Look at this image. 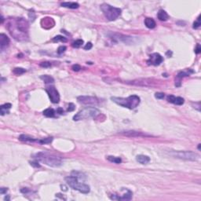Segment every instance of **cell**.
<instances>
[{"label": "cell", "mask_w": 201, "mask_h": 201, "mask_svg": "<svg viewBox=\"0 0 201 201\" xmlns=\"http://www.w3.org/2000/svg\"><path fill=\"white\" fill-rule=\"evenodd\" d=\"M157 17L160 21H166L168 20L169 18V15L166 13V11H164L163 9H160L158 13H157Z\"/></svg>", "instance_id": "cell-20"}, {"label": "cell", "mask_w": 201, "mask_h": 201, "mask_svg": "<svg viewBox=\"0 0 201 201\" xmlns=\"http://www.w3.org/2000/svg\"><path fill=\"white\" fill-rule=\"evenodd\" d=\"M170 155L175 158L185 160L197 161L200 159V156L193 152L191 151H174L170 153Z\"/></svg>", "instance_id": "cell-7"}, {"label": "cell", "mask_w": 201, "mask_h": 201, "mask_svg": "<svg viewBox=\"0 0 201 201\" xmlns=\"http://www.w3.org/2000/svg\"><path fill=\"white\" fill-rule=\"evenodd\" d=\"M72 69L73 71H75V72H79L81 69L80 65H72Z\"/></svg>", "instance_id": "cell-38"}, {"label": "cell", "mask_w": 201, "mask_h": 201, "mask_svg": "<svg viewBox=\"0 0 201 201\" xmlns=\"http://www.w3.org/2000/svg\"><path fill=\"white\" fill-rule=\"evenodd\" d=\"M65 181L72 189H73L74 190H77V191L80 192L82 193L87 194L90 191V189L89 185H87L84 183H80L79 182L78 178L74 177V176L66 177Z\"/></svg>", "instance_id": "cell-4"}, {"label": "cell", "mask_w": 201, "mask_h": 201, "mask_svg": "<svg viewBox=\"0 0 201 201\" xmlns=\"http://www.w3.org/2000/svg\"><path fill=\"white\" fill-rule=\"evenodd\" d=\"M75 109H76L75 105H74L73 103H70V104L68 105V112H72V111H74V110H75Z\"/></svg>", "instance_id": "cell-36"}, {"label": "cell", "mask_w": 201, "mask_h": 201, "mask_svg": "<svg viewBox=\"0 0 201 201\" xmlns=\"http://www.w3.org/2000/svg\"><path fill=\"white\" fill-rule=\"evenodd\" d=\"M9 44V39L5 35V34H1L0 35V47L1 50L3 51Z\"/></svg>", "instance_id": "cell-14"}, {"label": "cell", "mask_w": 201, "mask_h": 201, "mask_svg": "<svg viewBox=\"0 0 201 201\" xmlns=\"http://www.w3.org/2000/svg\"><path fill=\"white\" fill-rule=\"evenodd\" d=\"M200 26V17H199L197 18V21L194 22V24H193V28L197 29V28H198Z\"/></svg>", "instance_id": "cell-32"}, {"label": "cell", "mask_w": 201, "mask_h": 201, "mask_svg": "<svg viewBox=\"0 0 201 201\" xmlns=\"http://www.w3.org/2000/svg\"><path fill=\"white\" fill-rule=\"evenodd\" d=\"M100 114V111L94 107H86L73 116V120L79 121L90 118H94Z\"/></svg>", "instance_id": "cell-6"}, {"label": "cell", "mask_w": 201, "mask_h": 201, "mask_svg": "<svg viewBox=\"0 0 201 201\" xmlns=\"http://www.w3.org/2000/svg\"><path fill=\"white\" fill-rule=\"evenodd\" d=\"M101 9L102 10L105 17L110 21H112L117 19L120 17L122 12L121 9L120 8L112 6L111 5L107 3H103L101 6Z\"/></svg>", "instance_id": "cell-5"}, {"label": "cell", "mask_w": 201, "mask_h": 201, "mask_svg": "<svg viewBox=\"0 0 201 201\" xmlns=\"http://www.w3.org/2000/svg\"><path fill=\"white\" fill-rule=\"evenodd\" d=\"M19 140L21 141H25V142H38L39 141V139L34 138L32 137H30L25 134H21L19 137Z\"/></svg>", "instance_id": "cell-16"}, {"label": "cell", "mask_w": 201, "mask_h": 201, "mask_svg": "<svg viewBox=\"0 0 201 201\" xmlns=\"http://www.w3.org/2000/svg\"><path fill=\"white\" fill-rule=\"evenodd\" d=\"M107 160L112 163H122V159L120 158V157H116V156H109L107 157Z\"/></svg>", "instance_id": "cell-24"}, {"label": "cell", "mask_w": 201, "mask_h": 201, "mask_svg": "<svg viewBox=\"0 0 201 201\" xmlns=\"http://www.w3.org/2000/svg\"><path fill=\"white\" fill-rule=\"evenodd\" d=\"M155 97L157 99H163L164 97V94L163 93H156Z\"/></svg>", "instance_id": "cell-37"}, {"label": "cell", "mask_w": 201, "mask_h": 201, "mask_svg": "<svg viewBox=\"0 0 201 201\" xmlns=\"http://www.w3.org/2000/svg\"><path fill=\"white\" fill-rule=\"evenodd\" d=\"M111 100L116 104L120 105L123 108H126L129 109H136L140 104V97L137 95H131L128 97H112Z\"/></svg>", "instance_id": "cell-3"}, {"label": "cell", "mask_w": 201, "mask_h": 201, "mask_svg": "<svg viewBox=\"0 0 201 201\" xmlns=\"http://www.w3.org/2000/svg\"><path fill=\"white\" fill-rule=\"evenodd\" d=\"M113 40H118L122 41L125 43H130V42L132 40V37L130 36H122V35H119V34H115L112 36Z\"/></svg>", "instance_id": "cell-15"}, {"label": "cell", "mask_w": 201, "mask_h": 201, "mask_svg": "<svg viewBox=\"0 0 201 201\" xmlns=\"http://www.w3.org/2000/svg\"><path fill=\"white\" fill-rule=\"evenodd\" d=\"M34 158L38 162H41L52 167L61 166L63 163V160L61 157L46 153H38L35 155Z\"/></svg>", "instance_id": "cell-2"}, {"label": "cell", "mask_w": 201, "mask_h": 201, "mask_svg": "<svg viewBox=\"0 0 201 201\" xmlns=\"http://www.w3.org/2000/svg\"><path fill=\"white\" fill-rule=\"evenodd\" d=\"M13 73L16 74V75H21L23 73H24L26 72V70L24 68H15L13 70Z\"/></svg>", "instance_id": "cell-27"}, {"label": "cell", "mask_w": 201, "mask_h": 201, "mask_svg": "<svg viewBox=\"0 0 201 201\" xmlns=\"http://www.w3.org/2000/svg\"><path fill=\"white\" fill-rule=\"evenodd\" d=\"M43 115L46 117H53L55 115V112L53 109L49 108L43 111Z\"/></svg>", "instance_id": "cell-22"}, {"label": "cell", "mask_w": 201, "mask_h": 201, "mask_svg": "<svg viewBox=\"0 0 201 201\" xmlns=\"http://www.w3.org/2000/svg\"><path fill=\"white\" fill-rule=\"evenodd\" d=\"M4 200H9V196L6 197L4 198Z\"/></svg>", "instance_id": "cell-45"}, {"label": "cell", "mask_w": 201, "mask_h": 201, "mask_svg": "<svg viewBox=\"0 0 201 201\" xmlns=\"http://www.w3.org/2000/svg\"><path fill=\"white\" fill-rule=\"evenodd\" d=\"M72 176H74L77 178H80V179H82V178H85V175L82 173H80L78 171H72Z\"/></svg>", "instance_id": "cell-30"}, {"label": "cell", "mask_w": 201, "mask_h": 201, "mask_svg": "<svg viewBox=\"0 0 201 201\" xmlns=\"http://www.w3.org/2000/svg\"><path fill=\"white\" fill-rule=\"evenodd\" d=\"M200 144H199V145H198V149H199V150H200Z\"/></svg>", "instance_id": "cell-46"}, {"label": "cell", "mask_w": 201, "mask_h": 201, "mask_svg": "<svg viewBox=\"0 0 201 201\" xmlns=\"http://www.w3.org/2000/svg\"><path fill=\"white\" fill-rule=\"evenodd\" d=\"M145 26L148 28H150V29H153L156 27V22L153 19V18H149V17H147L145 18Z\"/></svg>", "instance_id": "cell-19"}, {"label": "cell", "mask_w": 201, "mask_h": 201, "mask_svg": "<svg viewBox=\"0 0 201 201\" xmlns=\"http://www.w3.org/2000/svg\"><path fill=\"white\" fill-rule=\"evenodd\" d=\"M52 141H53V138H46L39 139L38 143H40L41 145H45V144H49L52 142Z\"/></svg>", "instance_id": "cell-26"}, {"label": "cell", "mask_w": 201, "mask_h": 201, "mask_svg": "<svg viewBox=\"0 0 201 201\" xmlns=\"http://www.w3.org/2000/svg\"><path fill=\"white\" fill-rule=\"evenodd\" d=\"M61 6L63 7H66V8H69V9H77L79 8L80 5L77 2H62L61 4Z\"/></svg>", "instance_id": "cell-21"}, {"label": "cell", "mask_w": 201, "mask_h": 201, "mask_svg": "<svg viewBox=\"0 0 201 201\" xmlns=\"http://www.w3.org/2000/svg\"><path fill=\"white\" fill-rule=\"evenodd\" d=\"M40 67L42 68H50L51 66V63L49 62V61H44V62H42L40 63Z\"/></svg>", "instance_id": "cell-31"}, {"label": "cell", "mask_w": 201, "mask_h": 201, "mask_svg": "<svg viewBox=\"0 0 201 201\" xmlns=\"http://www.w3.org/2000/svg\"><path fill=\"white\" fill-rule=\"evenodd\" d=\"M112 200H130L132 198V192L127 189V193H124L122 197H118L117 195H112L110 197Z\"/></svg>", "instance_id": "cell-13"}, {"label": "cell", "mask_w": 201, "mask_h": 201, "mask_svg": "<svg viewBox=\"0 0 201 201\" xmlns=\"http://www.w3.org/2000/svg\"><path fill=\"white\" fill-rule=\"evenodd\" d=\"M121 134L127 137H151L152 135L145 134L140 131H135V130H127V131H122L120 133Z\"/></svg>", "instance_id": "cell-12"}, {"label": "cell", "mask_w": 201, "mask_h": 201, "mask_svg": "<svg viewBox=\"0 0 201 201\" xmlns=\"http://www.w3.org/2000/svg\"><path fill=\"white\" fill-rule=\"evenodd\" d=\"M163 58L160 53H153L149 56V59L147 61V63H148L149 65L157 66V65H160L161 63L163 62Z\"/></svg>", "instance_id": "cell-11"}, {"label": "cell", "mask_w": 201, "mask_h": 201, "mask_svg": "<svg viewBox=\"0 0 201 201\" xmlns=\"http://www.w3.org/2000/svg\"><path fill=\"white\" fill-rule=\"evenodd\" d=\"M61 189H62V190H64V191H67V187H66L65 185H61Z\"/></svg>", "instance_id": "cell-44"}, {"label": "cell", "mask_w": 201, "mask_h": 201, "mask_svg": "<svg viewBox=\"0 0 201 201\" xmlns=\"http://www.w3.org/2000/svg\"><path fill=\"white\" fill-rule=\"evenodd\" d=\"M30 164L32 165V166H35V167H40V165L39 164V163L38 162H30Z\"/></svg>", "instance_id": "cell-41"}, {"label": "cell", "mask_w": 201, "mask_h": 201, "mask_svg": "<svg viewBox=\"0 0 201 201\" xmlns=\"http://www.w3.org/2000/svg\"><path fill=\"white\" fill-rule=\"evenodd\" d=\"M175 96H174V95H169L168 97H167V101H168V102H170V103H174V101H175Z\"/></svg>", "instance_id": "cell-35"}, {"label": "cell", "mask_w": 201, "mask_h": 201, "mask_svg": "<svg viewBox=\"0 0 201 201\" xmlns=\"http://www.w3.org/2000/svg\"><path fill=\"white\" fill-rule=\"evenodd\" d=\"M195 52H196V53H200L201 52V48H200V44H197V48H196V50H195Z\"/></svg>", "instance_id": "cell-40"}, {"label": "cell", "mask_w": 201, "mask_h": 201, "mask_svg": "<svg viewBox=\"0 0 201 201\" xmlns=\"http://www.w3.org/2000/svg\"><path fill=\"white\" fill-rule=\"evenodd\" d=\"M68 41V40L62 36H57L53 39V42H66Z\"/></svg>", "instance_id": "cell-25"}, {"label": "cell", "mask_w": 201, "mask_h": 201, "mask_svg": "<svg viewBox=\"0 0 201 201\" xmlns=\"http://www.w3.org/2000/svg\"><path fill=\"white\" fill-rule=\"evenodd\" d=\"M184 102H185V101H184V99L182 97H175V101H174V104H175L177 105H182L184 104Z\"/></svg>", "instance_id": "cell-28"}, {"label": "cell", "mask_w": 201, "mask_h": 201, "mask_svg": "<svg viewBox=\"0 0 201 201\" xmlns=\"http://www.w3.org/2000/svg\"><path fill=\"white\" fill-rule=\"evenodd\" d=\"M189 76V73H187V72H180V73H178V74L177 77H178L179 80H181L182 77Z\"/></svg>", "instance_id": "cell-34"}, {"label": "cell", "mask_w": 201, "mask_h": 201, "mask_svg": "<svg viewBox=\"0 0 201 201\" xmlns=\"http://www.w3.org/2000/svg\"><path fill=\"white\" fill-rule=\"evenodd\" d=\"M65 50H66V46H59L58 49H57V53H58V54H61V53H63Z\"/></svg>", "instance_id": "cell-33"}, {"label": "cell", "mask_w": 201, "mask_h": 201, "mask_svg": "<svg viewBox=\"0 0 201 201\" xmlns=\"http://www.w3.org/2000/svg\"><path fill=\"white\" fill-rule=\"evenodd\" d=\"M82 44H83V40H77L74 42H72V46L74 48H80Z\"/></svg>", "instance_id": "cell-29"}, {"label": "cell", "mask_w": 201, "mask_h": 201, "mask_svg": "<svg viewBox=\"0 0 201 201\" xmlns=\"http://www.w3.org/2000/svg\"><path fill=\"white\" fill-rule=\"evenodd\" d=\"M46 91L48 94L50 101L53 103L57 104V103L59 102V101H60V95H59V93H58V91L57 90V89L55 88L54 86H47L46 88Z\"/></svg>", "instance_id": "cell-9"}, {"label": "cell", "mask_w": 201, "mask_h": 201, "mask_svg": "<svg viewBox=\"0 0 201 201\" xmlns=\"http://www.w3.org/2000/svg\"><path fill=\"white\" fill-rule=\"evenodd\" d=\"M78 101L82 105H97L100 103V100L96 97L91 96H80L77 97Z\"/></svg>", "instance_id": "cell-8"}, {"label": "cell", "mask_w": 201, "mask_h": 201, "mask_svg": "<svg viewBox=\"0 0 201 201\" xmlns=\"http://www.w3.org/2000/svg\"><path fill=\"white\" fill-rule=\"evenodd\" d=\"M7 190H8L7 188H1L0 189V193L1 194H5V193H6Z\"/></svg>", "instance_id": "cell-42"}, {"label": "cell", "mask_w": 201, "mask_h": 201, "mask_svg": "<svg viewBox=\"0 0 201 201\" xmlns=\"http://www.w3.org/2000/svg\"><path fill=\"white\" fill-rule=\"evenodd\" d=\"M40 79L43 81L45 83H53L54 82V80L53 77L47 76V75H44V76H41Z\"/></svg>", "instance_id": "cell-23"}, {"label": "cell", "mask_w": 201, "mask_h": 201, "mask_svg": "<svg viewBox=\"0 0 201 201\" xmlns=\"http://www.w3.org/2000/svg\"><path fill=\"white\" fill-rule=\"evenodd\" d=\"M12 107V105L10 103H6L0 107V113L2 116H4L5 114L9 113V109H10Z\"/></svg>", "instance_id": "cell-18"}, {"label": "cell", "mask_w": 201, "mask_h": 201, "mask_svg": "<svg viewBox=\"0 0 201 201\" xmlns=\"http://www.w3.org/2000/svg\"><path fill=\"white\" fill-rule=\"evenodd\" d=\"M137 161L141 163V164H147L150 162V158L148 156H145V155H138L136 157Z\"/></svg>", "instance_id": "cell-17"}, {"label": "cell", "mask_w": 201, "mask_h": 201, "mask_svg": "<svg viewBox=\"0 0 201 201\" xmlns=\"http://www.w3.org/2000/svg\"><path fill=\"white\" fill-rule=\"evenodd\" d=\"M92 46H93V44H92L91 42H87V43L85 45V46H84V50H90V49L92 48Z\"/></svg>", "instance_id": "cell-39"}, {"label": "cell", "mask_w": 201, "mask_h": 201, "mask_svg": "<svg viewBox=\"0 0 201 201\" xmlns=\"http://www.w3.org/2000/svg\"><path fill=\"white\" fill-rule=\"evenodd\" d=\"M7 29L16 40L23 42L28 40L29 24L23 17H12L8 19Z\"/></svg>", "instance_id": "cell-1"}, {"label": "cell", "mask_w": 201, "mask_h": 201, "mask_svg": "<svg viewBox=\"0 0 201 201\" xmlns=\"http://www.w3.org/2000/svg\"><path fill=\"white\" fill-rule=\"evenodd\" d=\"M57 112L59 114H63V113H64V110H63V109H61V108H58L57 110Z\"/></svg>", "instance_id": "cell-43"}, {"label": "cell", "mask_w": 201, "mask_h": 201, "mask_svg": "<svg viewBox=\"0 0 201 201\" xmlns=\"http://www.w3.org/2000/svg\"><path fill=\"white\" fill-rule=\"evenodd\" d=\"M126 83L141 86H154L155 82H153V80L150 79H139L133 81H126Z\"/></svg>", "instance_id": "cell-10"}]
</instances>
